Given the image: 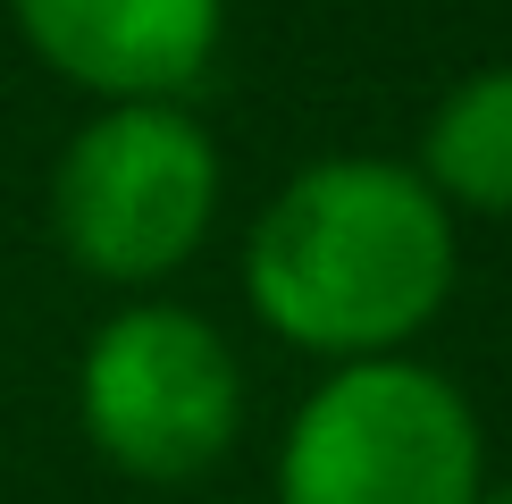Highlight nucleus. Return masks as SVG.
Segmentation results:
<instances>
[{"instance_id":"f03ea898","label":"nucleus","mask_w":512,"mask_h":504,"mask_svg":"<svg viewBox=\"0 0 512 504\" xmlns=\"http://www.w3.org/2000/svg\"><path fill=\"white\" fill-rule=\"evenodd\" d=\"M487 437L471 395L412 353L345 362L303 395L269 504H479Z\"/></svg>"},{"instance_id":"423d86ee","label":"nucleus","mask_w":512,"mask_h":504,"mask_svg":"<svg viewBox=\"0 0 512 504\" xmlns=\"http://www.w3.org/2000/svg\"><path fill=\"white\" fill-rule=\"evenodd\" d=\"M420 185L445 210L512 219V68H479L420 126Z\"/></svg>"},{"instance_id":"20e7f679","label":"nucleus","mask_w":512,"mask_h":504,"mask_svg":"<svg viewBox=\"0 0 512 504\" xmlns=\"http://www.w3.org/2000/svg\"><path fill=\"white\" fill-rule=\"evenodd\" d=\"M76 420L110 471L185 488L244 437V362L202 311L126 303L76 362Z\"/></svg>"},{"instance_id":"f257e3e1","label":"nucleus","mask_w":512,"mask_h":504,"mask_svg":"<svg viewBox=\"0 0 512 504\" xmlns=\"http://www.w3.org/2000/svg\"><path fill=\"white\" fill-rule=\"evenodd\" d=\"M454 210L412 160H311L261 202L244 244V303L277 345L319 362L412 353L454 294Z\"/></svg>"},{"instance_id":"0eeeda50","label":"nucleus","mask_w":512,"mask_h":504,"mask_svg":"<svg viewBox=\"0 0 512 504\" xmlns=\"http://www.w3.org/2000/svg\"><path fill=\"white\" fill-rule=\"evenodd\" d=\"M479 504H512V488H487V496H479Z\"/></svg>"},{"instance_id":"39448f33","label":"nucleus","mask_w":512,"mask_h":504,"mask_svg":"<svg viewBox=\"0 0 512 504\" xmlns=\"http://www.w3.org/2000/svg\"><path fill=\"white\" fill-rule=\"evenodd\" d=\"M9 17L93 101H185L227 42V0H9Z\"/></svg>"},{"instance_id":"7ed1b4c3","label":"nucleus","mask_w":512,"mask_h":504,"mask_svg":"<svg viewBox=\"0 0 512 504\" xmlns=\"http://www.w3.org/2000/svg\"><path fill=\"white\" fill-rule=\"evenodd\" d=\"M219 143L185 101H101L51 168V236L101 286H160L210 244Z\"/></svg>"}]
</instances>
